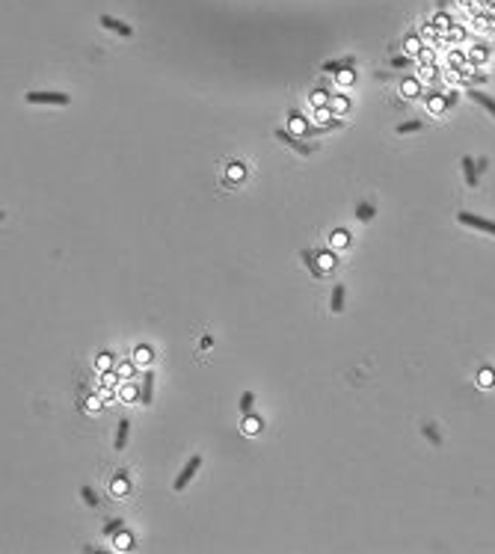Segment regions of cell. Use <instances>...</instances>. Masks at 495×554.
Segmentation results:
<instances>
[{
    "label": "cell",
    "instance_id": "4316f807",
    "mask_svg": "<svg viewBox=\"0 0 495 554\" xmlns=\"http://www.w3.org/2000/svg\"><path fill=\"white\" fill-rule=\"evenodd\" d=\"M477 386H495V371L492 367H480V371H477Z\"/></svg>",
    "mask_w": 495,
    "mask_h": 554
},
{
    "label": "cell",
    "instance_id": "cb8c5ba5",
    "mask_svg": "<svg viewBox=\"0 0 495 554\" xmlns=\"http://www.w3.org/2000/svg\"><path fill=\"white\" fill-rule=\"evenodd\" d=\"M356 220H359V223H368V220H374V205H368V202H359V205H356Z\"/></svg>",
    "mask_w": 495,
    "mask_h": 554
},
{
    "label": "cell",
    "instance_id": "ac0fdd59",
    "mask_svg": "<svg viewBox=\"0 0 495 554\" xmlns=\"http://www.w3.org/2000/svg\"><path fill=\"white\" fill-rule=\"evenodd\" d=\"M110 492H113L116 498L128 495V477H125V471H119V474L113 477V483H110Z\"/></svg>",
    "mask_w": 495,
    "mask_h": 554
},
{
    "label": "cell",
    "instance_id": "44dd1931",
    "mask_svg": "<svg viewBox=\"0 0 495 554\" xmlns=\"http://www.w3.org/2000/svg\"><path fill=\"white\" fill-rule=\"evenodd\" d=\"M116 397H119V400H139V389H136L133 383L125 380V386H122V389H116Z\"/></svg>",
    "mask_w": 495,
    "mask_h": 554
},
{
    "label": "cell",
    "instance_id": "ba28073f",
    "mask_svg": "<svg viewBox=\"0 0 495 554\" xmlns=\"http://www.w3.org/2000/svg\"><path fill=\"white\" fill-rule=\"evenodd\" d=\"M243 178H246V166L234 160V163H229V169H226V181H223V184L231 187V184H237V181H243Z\"/></svg>",
    "mask_w": 495,
    "mask_h": 554
},
{
    "label": "cell",
    "instance_id": "83f0119b",
    "mask_svg": "<svg viewBox=\"0 0 495 554\" xmlns=\"http://www.w3.org/2000/svg\"><path fill=\"white\" fill-rule=\"evenodd\" d=\"M131 533H125V530H119V533H116V539H113V545H116V548H119V551H128V548H131Z\"/></svg>",
    "mask_w": 495,
    "mask_h": 554
},
{
    "label": "cell",
    "instance_id": "ab89813d",
    "mask_svg": "<svg viewBox=\"0 0 495 554\" xmlns=\"http://www.w3.org/2000/svg\"><path fill=\"white\" fill-rule=\"evenodd\" d=\"M445 36H448V39H462V36H465V30H462V27H448V30H445Z\"/></svg>",
    "mask_w": 495,
    "mask_h": 554
},
{
    "label": "cell",
    "instance_id": "836d02e7",
    "mask_svg": "<svg viewBox=\"0 0 495 554\" xmlns=\"http://www.w3.org/2000/svg\"><path fill=\"white\" fill-rule=\"evenodd\" d=\"M421 430H424V436H427V439L433 442V445H436V448H442V439H439V433H436V427H433V424H424Z\"/></svg>",
    "mask_w": 495,
    "mask_h": 554
},
{
    "label": "cell",
    "instance_id": "8992f818",
    "mask_svg": "<svg viewBox=\"0 0 495 554\" xmlns=\"http://www.w3.org/2000/svg\"><path fill=\"white\" fill-rule=\"evenodd\" d=\"M151 397H154V374L148 371L142 377V386H139V403L142 406H151Z\"/></svg>",
    "mask_w": 495,
    "mask_h": 554
},
{
    "label": "cell",
    "instance_id": "7402d4cb",
    "mask_svg": "<svg viewBox=\"0 0 495 554\" xmlns=\"http://www.w3.org/2000/svg\"><path fill=\"white\" fill-rule=\"evenodd\" d=\"M468 98H471V101H477L480 107H486V110H489V113L495 116V101H492L489 95H483L480 89H471V92H468Z\"/></svg>",
    "mask_w": 495,
    "mask_h": 554
},
{
    "label": "cell",
    "instance_id": "6da1fadb",
    "mask_svg": "<svg viewBox=\"0 0 495 554\" xmlns=\"http://www.w3.org/2000/svg\"><path fill=\"white\" fill-rule=\"evenodd\" d=\"M199 468H202V456L196 454V456H190V459L184 462V468H181V471H178V477L172 480V489H175V492H184V489H187V483L196 477Z\"/></svg>",
    "mask_w": 495,
    "mask_h": 554
},
{
    "label": "cell",
    "instance_id": "e575fe53",
    "mask_svg": "<svg viewBox=\"0 0 495 554\" xmlns=\"http://www.w3.org/2000/svg\"><path fill=\"white\" fill-rule=\"evenodd\" d=\"M433 24H436V27H439V30H442V33L448 30V27H454V24H451V18H448L445 12H436V18H433Z\"/></svg>",
    "mask_w": 495,
    "mask_h": 554
},
{
    "label": "cell",
    "instance_id": "f35d334b",
    "mask_svg": "<svg viewBox=\"0 0 495 554\" xmlns=\"http://www.w3.org/2000/svg\"><path fill=\"white\" fill-rule=\"evenodd\" d=\"M412 60H415V57H395V60H392V68H406Z\"/></svg>",
    "mask_w": 495,
    "mask_h": 554
},
{
    "label": "cell",
    "instance_id": "d4e9b609",
    "mask_svg": "<svg viewBox=\"0 0 495 554\" xmlns=\"http://www.w3.org/2000/svg\"><path fill=\"white\" fill-rule=\"evenodd\" d=\"M95 367H98V374H107V371H113V367H116V361H113L110 353H101V356L95 358Z\"/></svg>",
    "mask_w": 495,
    "mask_h": 554
},
{
    "label": "cell",
    "instance_id": "603a6c76",
    "mask_svg": "<svg viewBox=\"0 0 495 554\" xmlns=\"http://www.w3.org/2000/svg\"><path fill=\"white\" fill-rule=\"evenodd\" d=\"M116 374L122 380H131L133 374H136V361H116Z\"/></svg>",
    "mask_w": 495,
    "mask_h": 554
},
{
    "label": "cell",
    "instance_id": "e0dca14e",
    "mask_svg": "<svg viewBox=\"0 0 495 554\" xmlns=\"http://www.w3.org/2000/svg\"><path fill=\"white\" fill-rule=\"evenodd\" d=\"M403 48H406L409 57H418V54L424 51V48H421V36H418V33H409V36L403 39Z\"/></svg>",
    "mask_w": 495,
    "mask_h": 554
},
{
    "label": "cell",
    "instance_id": "277c9868",
    "mask_svg": "<svg viewBox=\"0 0 495 554\" xmlns=\"http://www.w3.org/2000/svg\"><path fill=\"white\" fill-rule=\"evenodd\" d=\"M457 220H460L462 226H468V228H477V231L495 234V223H492V220H486V217H474V214H468V211H460V214H457Z\"/></svg>",
    "mask_w": 495,
    "mask_h": 554
},
{
    "label": "cell",
    "instance_id": "5bb4252c",
    "mask_svg": "<svg viewBox=\"0 0 495 554\" xmlns=\"http://www.w3.org/2000/svg\"><path fill=\"white\" fill-rule=\"evenodd\" d=\"M299 258L305 261V270H308L311 276H323V270H320V264H317V255H314L311 249H302V252H299Z\"/></svg>",
    "mask_w": 495,
    "mask_h": 554
},
{
    "label": "cell",
    "instance_id": "52a82bcc",
    "mask_svg": "<svg viewBox=\"0 0 495 554\" xmlns=\"http://www.w3.org/2000/svg\"><path fill=\"white\" fill-rule=\"evenodd\" d=\"M460 166H462V175H465V184H468V187H477V160L465 154V157L460 160Z\"/></svg>",
    "mask_w": 495,
    "mask_h": 554
},
{
    "label": "cell",
    "instance_id": "4dcf8cb0",
    "mask_svg": "<svg viewBox=\"0 0 495 554\" xmlns=\"http://www.w3.org/2000/svg\"><path fill=\"white\" fill-rule=\"evenodd\" d=\"M80 498H83L89 507H98V495H95V489H92V486H80Z\"/></svg>",
    "mask_w": 495,
    "mask_h": 554
},
{
    "label": "cell",
    "instance_id": "4fadbf2b",
    "mask_svg": "<svg viewBox=\"0 0 495 554\" xmlns=\"http://www.w3.org/2000/svg\"><path fill=\"white\" fill-rule=\"evenodd\" d=\"M350 246V234L344 228H335L329 234V249H347Z\"/></svg>",
    "mask_w": 495,
    "mask_h": 554
},
{
    "label": "cell",
    "instance_id": "f6af8a7d",
    "mask_svg": "<svg viewBox=\"0 0 495 554\" xmlns=\"http://www.w3.org/2000/svg\"><path fill=\"white\" fill-rule=\"evenodd\" d=\"M486 3H489V6H495V0H486Z\"/></svg>",
    "mask_w": 495,
    "mask_h": 554
},
{
    "label": "cell",
    "instance_id": "d590c367",
    "mask_svg": "<svg viewBox=\"0 0 495 554\" xmlns=\"http://www.w3.org/2000/svg\"><path fill=\"white\" fill-rule=\"evenodd\" d=\"M122 527H125V521H122V519H110V524L104 527V536H113V533H119Z\"/></svg>",
    "mask_w": 495,
    "mask_h": 554
},
{
    "label": "cell",
    "instance_id": "2e32d148",
    "mask_svg": "<svg viewBox=\"0 0 495 554\" xmlns=\"http://www.w3.org/2000/svg\"><path fill=\"white\" fill-rule=\"evenodd\" d=\"M400 95H406V98H418V95H421V83H418V77H406V80L400 83Z\"/></svg>",
    "mask_w": 495,
    "mask_h": 554
},
{
    "label": "cell",
    "instance_id": "30bf717a",
    "mask_svg": "<svg viewBox=\"0 0 495 554\" xmlns=\"http://www.w3.org/2000/svg\"><path fill=\"white\" fill-rule=\"evenodd\" d=\"M344 299H347V288H344V285H335V288H332V296H329V308L335 311V314L344 311Z\"/></svg>",
    "mask_w": 495,
    "mask_h": 554
},
{
    "label": "cell",
    "instance_id": "8fae6325",
    "mask_svg": "<svg viewBox=\"0 0 495 554\" xmlns=\"http://www.w3.org/2000/svg\"><path fill=\"white\" fill-rule=\"evenodd\" d=\"M128 433H131V421H122L116 424V442H113V448L116 451H125V445H128Z\"/></svg>",
    "mask_w": 495,
    "mask_h": 554
},
{
    "label": "cell",
    "instance_id": "b9f144b4",
    "mask_svg": "<svg viewBox=\"0 0 495 554\" xmlns=\"http://www.w3.org/2000/svg\"><path fill=\"white\" fill-rule=\"evenodd\" d=\"M451 3H454V0H436V12H445Z\"/></svg>",
    "mask_w": 495,
    "mask_h": 554
},
{
    "label": "cell",
    "instance_id": "d6a6232c",
    "mask_svg": "<svg viewBox=\"0 0 495 554\" xmlns=\"http://www.w3.org/2000/svg\"><path fill=\"white\" fill-rule=\"evenodd\" d=\"M424 128V122H400L397 125V133H415V130Z\"/></svg>",
    "mask_w": 495,
    "mask_h": 554
},
{
    "label": "cell",
    "instance_id": "d6986e66",
    "mask_svg": "<svg viewBox=\"0 0 495 554\" xmlns=\"http://www.w3.org/2000/svg\"><path fill=\"white\" fill-rule=\"evenodd\" d=\"M154 358V353H151V347L148 344H139L136 350H133V361H136V367H142V364H148Z\"/></svg>",
    "mask_w": 495,
    "mask_h": 554
},
{
    "label": "cell",
    "instance_id": "f546056e",
    "mask_svg": "<svg viewBox=\"0 0 495 554\" xmlns=\"http://www.w3.org/2000/svg\"><path fill=\"white\" fill-rule=\"evenodd\" d=\"M252 403H255V394L252 391H243V397H240V415H249L252 412Z\"/></svg>",
    "mask_w": 495,
    "mask_h": 554
},
{
    "label": "cell",
    "instance_id": "8d00e7d4",
    "mask_svg": "<svg viewBox=\"0 0 495 554\" xmlns=\"http://www.w3.org/2000/svg\"><path fill=\"white\" fill-rule=\"evenodd\" d=\"M356 80V74H353V68H344V71H338V83L341 86H350Z\"/></svg>",
    "mask_w": 495,
    "mask_h": 554
},
{
    "label": "cell",
    "instance_id": "7bdbcfd3",
    "mask_svg": "<svg viewBox=\"0 0 495 554\" xmlns=\"http://www.w3.org/2000/svg\"><path fill=\"white\" fill-rule=\"evenodd\" d=\"M462 63V54H451V65H460Z\"/></svg>",
    "mask_w": 495,
    "mask_h": 554
},
{
    "label": "cell",
    "instance_id": "ffe728a7",
    "mask_svg": "<svg viewBox=\"0 0 495 554\" xmlns=\"http://www.w3.org/2000/svg\"><path fill=\"white\" fill-rule=\"evenodd\" d=\"M326 107H329L335 116H344V113L350 110V101H347L344 95H335V98H329V104H326Z\"/></svg>",
    "mask_w": 495,
    "mask_h": 554
},
{
    "label": "cell",
    "instance_id": "60d3db41",
    "mask_svg": "<svg viewBox=\"0 0 495 554\" xmlns=\"http://www.w3.org/2000/svg\"><path fill=\"white\" fill-rule=\"evenodd\" d=\"M415 60H418V63H424V65H430V63H433V51H427V48H424V51H421Z\"/></svg>",
    "mask_w": 495,
    "mask_h": 554
},
{
    "label": "cell",
    "instance_id": "9c48e42d",
    "mask_svg": "<svg viewBox=\"0 0 495 554\" xmlns=\"http://www.w3.org/2000/svg\"><path fill=\"white\" fill-rule=\"evenodd\" d=\"M356 65V57H344V60H329V63L320 65V71H326V74H338V71H344V68H353Z\"/></svg>",
    "mask_w": 495,
    "mask_h": 554
},
{
    "label": "cell",
    "instance_id": "74e56055",
    "mask_svg": "<svg viewBox=\"0 0 495 554\" xmlns=\"http://www.w3.org/2000/svg\"><path fill=\"white\" fill-rule=\"evenodd\" d=\"M101 400H104L101 394H92V397L86 400V409H89V412H95V409H101Z\"/></svg>",
    "mask_w": 495,
    "mask_h": 554
},
{
    "label": "cell",
    "instance_id": "f1b7e54d",
    "mask_svg": "<svg viewBox=\"0 0 495 554\" xmlns=\"http://www.w3.org/2000/svg\"><path fill=\"white\" fill-rule=\"evenodd\" d=\"M308 104H311V107H326V104H329V95H326L323 89H314V92L308 95Z\"/></svg>",
    "mask_w": 495,
    "mask_h": 554
},
{
    "label": "cell",
    "instance_id": "5b68a950",
    "mask_svg": "<svg viewBox=\"0 0 495 554\" xmlns=\"http://www.w3.org/2000/svg\"><path fill=\"white\" fill-rule=\"evenodd\" d=\"M98 24H101V27H107V30H113V33H119V36H125V39H128V36H133L131 24H125V21L113 18V15H101Z\"/></svg>",
    "mask_w": 495,
    "mask_h": 554
},
{
    "label": "cell",
    "instance_id": "1f68e13d",
    "mask_svg": "<svg viewBox=\"0 0 495 554\" xmlns=\"http://www.w3.org/2000/svg\"><path fill=\"white\" fill-rule=\"evenodd\" d=\"M486 54H489V51H486V45H474L468 57H471V63H483V60H486Z\"/></svg>",
    "mask_w": 495,
    "mask_h": 554
},
{
    "label": "cell",
    "instance_id": "7a4b0ae2",
    "mask_svg": "<svg viewBox=\"0 0 495 554\" xmlns=\"http://www.w3.org/2000/svg\"><path fill=\"white\" fill-rule=\"evenodd\" d=\"M276 139H279V142H285V145H291V148H294L297 154H302V157H308V154L314 151V145H308L302 136H297V133H288V130H282V128L276 130Z\"/></svg>",
    "mask_w": 495,
    "mask_h": 554
},
{
    "label": "cell",
    "instance_id": "484cf974",
    "mask_svg": "<svg viewBox=\"0 0 495 554\" xmlns=\"http://www.w3.org/2000/svg\"><path fill=\"white\" fill-rule=\"evenodd\" d=\"M317 264H320V270H323V276H326V273H329L338 261H335V255H332V252H317Z\"/></svg>",
    "mask_w": 495,
    "mask_h": 554
},
{
    "label": "cell",
    "instance_id": "7c38bea8",
    "mask_svg": "<svg viewBox=\"0 0 495 554\" xmlns=\"http://www.w3.org/2000/svg\"><path fill=\"white\" fill-rule=\"evenodd\" d=\"M261 427H264V424H261V418H258V415H252V412H249V415H243V421H240V430H243L246 436H255V433H261Z\"/></svg>",
    "mask_w": 495,
    "mask_h": 554
},
{
    "label": "cell",
    "instance_id": "3957f363",
    "mask_svg": "<svg viewBox=\"0 0 495 554\" xmlns=\"http://www.w3.org/2000/svg\"><path fill=\"white\" fill-rule=\"evenodd\" d=\"M71 95L66 92H27V104H57V107H66Z\"/></svg>",
    "mask_w": 495,
    "mask_h": 554
},
{
    "label": "cell",
    "instance_id": "9a60e30c",
    "mask_svg": "<svg viewBox=\"0 0 495 554\" xmlns=\"http://www.w3.org/2000/svg\"><path fill=\"white\" fill-rule=\"evenodd\" d=\"M451 104H448V98H442L439 92H433V95L427 98V110L433 113V116H439V113H445Z\"/></svg>",
    "mask_w": 495,
    "mask_h": 554
},
{
    "label": "cell",
    "instance_id": "ee69618b",
    "mask_svg": "<svg viewBox=\"0 0 495 554\" xmlns=\"http://www.w3.org/2000/svg\"><path fill=\"white\" fill-rule=\"evenodd\" d=\"M460 3H465V6H474V0H460Z\"/></svg>",
    "mask_w": 495,
    "mask_h": 554
}]
</instances>
